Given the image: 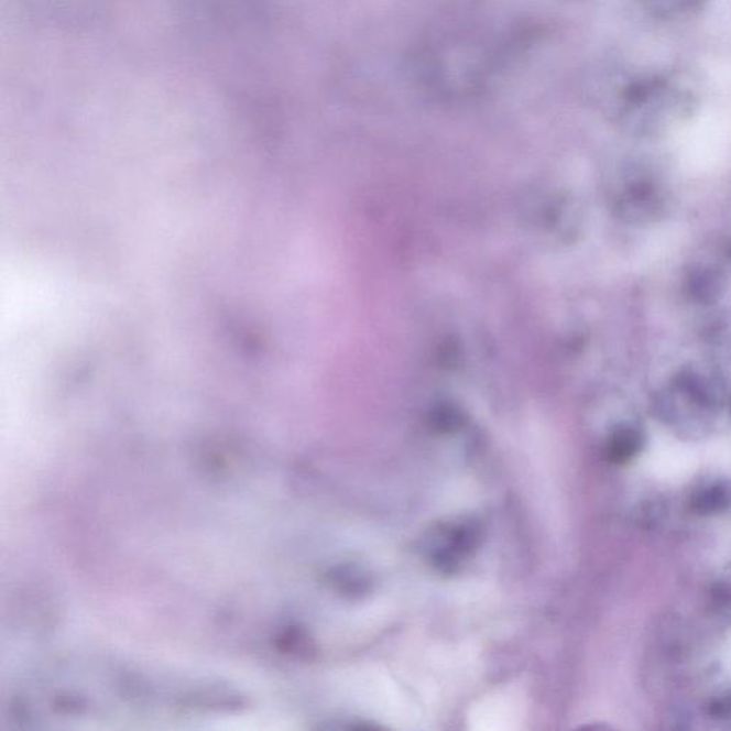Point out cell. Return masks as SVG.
<instances>
[{"label": "cell", "instance_id": "6da1fadb", "mask_svg": "<svg viewBox=\"0 0 731 731\" xmlns=\"http://www.w3.org/2000/svg\"><path fill=\"white\" fill-rule=\"evenodd\" d=\"M725 406L718 380L696 369L677 373L667 391L657 397L656 413L666 426L685 439H703L718 426Z\"/></svg>", "mask_w": 731, "mask_h": 731}, {"label": "cell", "instance_id": "7a4b0ae2", "mask_svg": "<svg viewBox=\"0 0 731 731\" xmlns=\"http://www.w3.org/2000/svg\"><path fill=\"white\" fill-rule=\"evenodd\" d=\"M667 209L665 196L654 183L636 182L620 200L624 219L634 225L656 223Z\"/></svg>", "mask_w": 731, "mask_h": 731}, {"label": "cell", "instance_id": "3957f363", "mask_svg": "<svg viewBox=\"0 0 731 731\" xmlns=\"http://www.w3.org/2000/svg\"><path fill=\"white\" fill-rule=\"evenodd\" d=\"M687 506L701 517L723 513L731 506V484L720 478L699 480L690 490Z\"/></svg>", "mask_w": 731, "mask_h": 731}, {"label": "cell", "instance_id": "277c9868", "mask_svg": "<svg viewBox=\"0 0 731 731\" xmlns=\"http://www.w3.org/2000/svg\"><path fill=\"white\" fill-rule=\"evenodd\" d=\"M646 446V433L637 423H624L615 427L605 445V456L614 465H628L642 454Z\"/></svg>", "mask_w": 731, "mask_h": 731}, {"label": "cell", "instance_id": "5b68a950", "mask_svg": "<svg viewBox=\"0 0 731 731\" xmlns=\"http://www.w3.org/2000/svg\"><path fill=\"white\" fill-rule=\"evenodd\" d=\"M686 292L692 301L701 305H713L728 291L723 273L710 266H696L686 276Z\"/></svg>", "mask_w": 731, "mask_h": 731}, {"label": "cell", "instance_id": "8992f818", "mask_svg": "<svg viewBox=\"0 0 731 731\" xmlns=\"http://www.w3.org/2000/svg\"><path fill=\"white\" fill-rule=\"evenodd\" d=\"M709 612L719 622L731 626V580L720 579L710 586L707 594Z\"/></svg>", "mask_w": 731, "mask_h": 731}, {"label": "cell", "instance_id": "52a82bcc", "mask_svg": "<svg viewBox=\"0 0 731 731\" xmlns=\"http://www.w3.org/2000/svg\"><path fill=\"white\" fill-rule=\"evenodd\" d=\"M709 714L714 720L731 721V692L711 701Z\"/></svg>", "mask_w": 731, "mask_h": 731}, {"label": "cell", "instance_id": "ba28073f", "mask_svg": "<svg viewBox=\"0 0 731 731\" xmlns=\"http://www.w3.org/2000/svg\"><path fill=\"white\" fill-rule=\"evenodd\" d=\"M728 257H729V259H730V261H731V243H730V247L728 248Z\"/></svg>", "mask_w": 731, "mask_h": 731}]
</instances>
